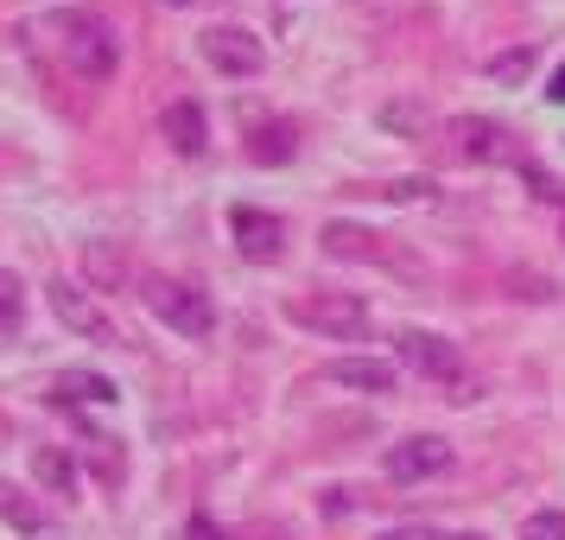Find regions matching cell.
<instances>
[{"mask_svg":"<svg viewBox=\"0 0 565 540\" xmlns=\"http://www.w3.org/2000/svg\"><path fill=\"white\" fill-rule=\"evenodd\" d=\"M140 299H147V311L166 318L179 337H210L216 331V306H210V293H198V286L166 280V274H147V280H140Z\"/></svg>","mask_w":565,"mask_h":540,"instance_id":"cell-1","label":"cell"},{"mask_svg":"<svg viewBox=\"0 0 565 540\" xmlns=\"http://www.w3.org/2000/svg\"><path fill=\"white\" fill-rule=\"evenodd\" d=\"M286 318L292 325H306L318 337H362L369 331V306H362L356 293H299V299H286Z\"/></svg>","mask_w":565,"mask_h":540,"instance_id":"cell-2","label":"cell"},{"mask_svg":"<svg viewBox=\"0 0 565 540\" xmlns=\"http://www.w3.org/2000/svg\"><path fill=\"white\" fill-rule=\"evenodd\" d=\"M45 299H52V311H57V325H64V331L89 337V343H121L115 318H108V311L96 306L77 280H52V286H45Z\"/></svg>","mask_w":565,"mask_h":540,"instance_id":"cell-3","label":"cell"},{"mask_svg":"<svg viewBox=\"0 0 565 540\" xmlns=\"http://www.w3.org/2000/svg\"><path fill=\"white\" fill-rule=\"evenodd\" d=\"M198 52H204L210 71H223V77H255L260 64H267V52H260L255 32L242 27H210L204 39H198Z\"/></svg>","mask_w":565,"mask_h":540,"instance_id":"cell-4","label":"cell"},{"mask_svg":"<svg viewBox=\"0 0 565 540\" xmlns=\"http://www.w3.org/2000/svg\"><path fill=\"white\" fill-rule=\"evenodd\" d=\"M438 470H451V445L438 433H413L387 452V477H394V484H426Z\"/></svg>","mask_w":565,"mask_h":540,"instance_id":"cell-5","label":"cell"},{"mask_svg":"<svg viewBox=\"0 0 565 540\" xmlns=\"http://www.w3.org/2000/svg\"><path fill=\"white\" fill-rule=\"evenodd\" d=\"M451 140L470 166H509L514 159V134L502 121H483V115H458L451 121Z\"/></svg>","mask_w":565,"mask_h":540,"instance_id":"cell-6","label":"cell"},{"mask_svg":"<svg viewBox=\"0 0 565 540\" xmlns=\"http://www.w3.org/2000/svg\"><path fill=\"white\" fill-rule=\"evenodd\" d=\"M230 230H235V248L248 261H280L286 248V223L274 210H255V204H235L230 210Z\"/></svg>","mask_w":565,"mask_h":540,"instance_id":"cell-7","label":"cell"},{"mask_svg":"<svg viewBox=\"0 0 565 540\" xmlns=\"http://www.w3.org/2000/svg\"><path fill=\"white\" fill-rule=\"evenodd\" d=\"M64 27L77 32V39H71V45H64V52H71V71H77V77H89V83H103L108 71H115V32L103 27V20H64Z\"/></svg>","mask_w":565,"mask_h":540,"instance_id":"cell-8","label":"cell"},{"mask_svg":"<svg viewBox=\"0 0 565 540\" xmlns=\"http://www.w3.org/2000/svg\"><path fill=\"white\" fill-rule=\"evenodd\" d=\"M394 350H401V362L419 369V375H438V382L458 375V343H445L438 331H401L394 337Z\"/></svg>","mask_w":565,"mask_h":540,"instance_id":"cell-9","label":"cell"},{"mask_svg":"<svg viewBox=\"0 0 565 540\" xmlns=\"http://www.w3.org/2000/svg\"><path fill=\"white\" fill-rule=\"evenodd\" d=\"M159 134H166V140H172V153H184V159H198L210 147V121H204V108H198V103H166Z\"/></svg>","mask_w":565,"mask_h":540,"instance_id":"cell-10","label":"cell"},{"mask_svg":"<svg viewBox=\"0 0 565 540\" xmlns=\"http://www.w3.org/2000/svg\"><path fill=\"white\" fill-rule=\"evenodd\" d=\"M324 382L362 388V394H387V388H394V369H387V362H375V357H337L331 369H324Z\"/></svg>","mask_w":565,"mask_h":540,"instance_id":"cell-11","label":"cell"},{"mask_svg":"<svg viewBox=\"0 0 565 540\" xmlns=\"http://www.w3.org/2000/svg\"><path fill=\"white\" fill-rule=\"evenodd\" d=\"M292 147H299V128L292 121H267V128L248 134V159H260V166H286Z\"/></svg>","mask_w":565,"mask_h":540,"instance_id":"cell-12","label":"cell"},{"mask_svg":"<svg viewBox=\"0 0 565 540\" xmlns=\"http://www.w3.org/2000/svg\"><path fill=\"white\" fill-rule=\"evenodd\" d=\"M57 401H89V407H115V401H121V388L108 382V375H83V369H71V375H57Z\"/></svg>","mask_w":565,"mask_h":540,"instance_id":"cell-13","label":"cell"},{"mask_svg":"<svg viewBox=\"0 0 565 540\" xmlns=\"http://www.w3.org/2000/svg\"><path fill=\"white\" fill-rule=\"evenodd\" d=\"M324 248L331 255H375V235L356 223H324Z\"/></svg>","mask_w":565,"mask_h":540,"instance_id":"cell-14","label":"cell"},{"mask_svg":"<svg viewBox=\"0 0 565 540\" xmlns=\"http://www.w3.org/2000/svg\"><path fill=\"white\" fill-rule=\"evenodd\" d=\"M121 274H128V261H121V248H115V242H103V248H89V280L115 286Z\"/></svg>","mask_w":565,"mask_h":540,"instance_id":"cell-15","label":"cell"},{"mask_svg":"<svg viewBox=\"0 0 565 540\" xmlns=\"http://www.w3.org/2000/svg\"><path fill=\"white\" fill-rule=\"evenodd\" d=\"M521 540H565V509H540L521 521Z\"/></svg>","mask_w":565,"mask_h":540,"instance_id":"cell-16","label":"cell"},{"mask_svg":"<svg viewBox=\"0 0 565 540\" xmlns=\"http://www.w3.org/2000/svg\"><path fill=\"white\" fill-rule=\"evenodd\" d=\"M387 198H394V204H433L438 184L433 179H401V184H387Z\"/></svg>","mask_w":565,"mask_h":540,"instance_id":"cell-17","label":"cell"},{"mask_svg":"<svg viewBox=\"0 0 565 540\" xmlns=\"http://www.w3.org/2000/svg\"><path fill=\"white\" fill-rule=\"evenodd\" d=\"M527 64H534L527 52H502V57H489V77L495 83H521L527 77Z\"/></svg>","mask_w":565,"mask_h":540,"instance_id":"cell-18","label":"cell"},{"mask_svg":"<svg viewBox=\"0 0 565 540\" xmlns=\"http://www.w3.org/2000/svg\"><path fill=\"white\" fill-rule=\"evenodd\" d=\"M20 311H26V293L13 274H0V325H20Z\"/></svg>","mask_w":565,"mask_h":540,"instance_id":"cell-19","label":"cell"},{"mask_svg":"<svg viewBox=\"0 0 565 540\" xmlns=\"http://www.w3.org/2000/svg\"><path fill=\"white\" fill-rule=\"evenodd\" d=\"M32 470H39L52 489H71V458H57V452H39V458H32Z\"/></svg>","mask_w":565,"mask_h":540,"instance_id":"cell-20","label":"cell"},{"mask_svg":"<svg viewBox=\"0 0 565 540\" xmlns=\"http://www.w3.org/2000/svg\"><path fill=\"white\" fill-rule=\"evenodd\" d=\"M184 540H223V528H216L210 515H191V521H184Z\"/></svg>","mask_w":565,"mask_h":540,"instance_id":"cell-21","label":"cell"},{"mask_svg":"<svg viewBox=\"0 0 565 540\" xmlns=\"http://www.w3.org/2000/svg\"><path fill=\"white\" fill-rule=\"evenodd\" d=\"M382 540H438L433 528H394V534H382Z\"/></svg>","mask_w":565,"mask_h":540,"instance_id":"cell-22","label":"cell"},{"mask_svg":"<svg viewBox=\"0 0 565 540\" xmlns=\"http://www.w3.org/2000/svg\"><path fill=\"white\" fill-rule=\"evenodd\" d=\"M546 103H565V64L553 71V83H546Z\"/></svg>","mask_w":565,"mask_h":540,"instance_id":"cell-23","label":"cell"},{"mask_svg":"<svg viewBox=\"0 0 565 540\" xmlns=\"http://www.w3.org/2000/svg\"><path fill=\"white\" fill-rule=\"evenodd\" d=\"M172 7H191V0H172Z\"/></svg>","mask_w":565,"mask_h":540,"instance_id":"cell-24","label":"cell"}]
</instances>
